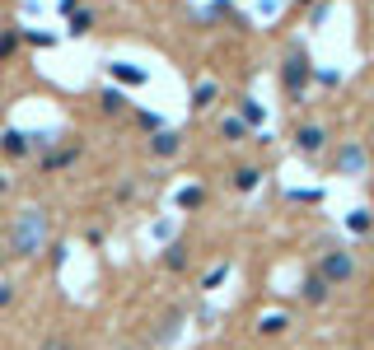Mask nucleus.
<instances>
[{
    "mask_svg": "<svg viewBox=\"0 0 374 350\" xmlns=\"http://www.w3.org/2000/svg\"><path fill=\"white\" fill-rule=\"evenodd\" d=\"M313 84H323V89H337V84H342V75H337V70H313Z\"/></svg>",
    "mask_w": 374,
    "mask_h": 350,
    "instance_id": "393cba45",
    "label": "nucleus"
},
{
    "mask_svg": "<svg viewBox=\"0 0 374 350\" xmlns=\"http://www.w3.org/2000/svg\"><path fill=\"white\" fill-rule=\"evenodd\" d=\"M365 164H370V154H365V145H360V140H346L342 150H337V159H332L337 178H360V173H365Z\"/></svg>",
    "mask_w": 374,
    "mask_h": 350,
    "instance_id": "20e7f679",
    "label": "nucleus"
},
{
    "mask_svg": "<svg viewBox=\"0 0 374 350\" xmlns=\"http://www.w3.org/2000/svg\"><path fill=\"white\" fill-rule=\"evenodd\" d=\"M225 280H230V261H216V266H211V271L202 275V289H206V294H211V289H220V285H225Z\"/></svg>",
    "mask_w": 374,
    "mask_h": 350,
    "instance_id": "6ab92c4d",
    "label": "nucleus"
},
{
    "mask_svg": "<svg viewBox=\"0 0 374 350\" xmlns=\"http://www.w3.org/2000/svg\"><path fill=\"white\" fill-rule=\"evenodd\" d=\"M225 15H230V0H211L202 10V19H225Z\"/></svg>",
    "mask_w": 374,
    "mask_h": 350,
    "instance_id": "a878e982",
    "label": "nucleus"
},
{
    "mask_svg": "<svg viewBox=\"0 0 374 350\" xmlns=\"http://www.w3.org/2000/svg\"><path fill=\"white\" fill-rule=\"evenodd\" d=\"M327 140H332V136H327V126L309 122V126H299V131H295V150L304 154V159H318V154L327 150Z\"/></svg>",
    "mask_w": 374,
    "mask_h": 350,
    "instance_id": "39448f33",
    "label": "nucleus"
},
{
    "mask_svg": "<svg viewBox=\"0 0 374 350\" xmlns=\"http://www.w3.org/2000/svg\"><path fill=\"white\" fill-rule=\"evenodd\" d=\"M75 159H80V145H66V150H61V145H52V150L43 154V168H47V173H57V168H70Z\"/></svg>",
    "mask_w": 374,
    "mask_h": 350,
    "instance_id": "f8f14e48",
    "label": "nucleus"
},
{
    "mask_svg": "<svg viewBox=\"0 0 374 350\" xmlns=\"http://www.w3.org/2000/svg\"><path fill=\"white\" fill-rule=\"evenodd\" d=\"M220 140H230V145H239V140H248V126L239 122V117H220Z\"/></svg>",
    "mask_w": 374,
    "mask_h": 350,
    "instance_id": "dca6fc26",
    "label": "nucleus"
},
{
    "mask_svg": "<svg viewBox=\"0 0 374 350\" xmlns=\"http://www.w3.org/2000/svg\"><path fill=\"white\" fill-rule=\"evenodd\" d=\"M103 238H108V234H103V229H84V243H94V248H103Z\"/></svg>",
    "mask_w": 374,
    "mask_h": 350,
    "instance_id": "c85d7f7f",
    "label": "nucleus"
},
{
    "mask_svg": "<svg viewBox=\"0 0 374 350\" xmlns=\"http://www.w3.org/2000/svg\"><path fill=\"white\" fill-rule=\"evenodd\" d=\"M318 275H323L327 285H351V280H356V252H346V248H323V252H318Z\"/></svg>",
    "mask_w": 374,
    "mask_h": 350,
    "instance_id": "7ed1b4c3",
    "label": "nucleus"
},
{
    "mask_svg": "<svg viewBox=\"0 0 374 350\" xmlns=\"http://www.w3.org/2000/svg\"><path fill=\"white\" fill-rule=\"evenodd\" d=\"M299 294H304V304H327V294H332V285H327L318 271L304 275V285H299Z\"/></svg>",
    "mask_w": 374,
    "mask_h": 350,
    "instance_id": "9b49d317",
    "label": "nucleus"
},
{
    "mask_svg": "<svg viewBox=\"0 0 374 350\" xmlns=\"http://www.w3.org/2000/svg\"><path fill=\"white\" fill-rule=\"evenodd\" d=\"M285 327H290V313H267V318L257 322V332L262 336H280Z\"/></svg>",
    "mask_w": 374,
    "mask_h": 350,
    "instance_id": "aec40b11",
    "label": "nucleus"
},
{
    "mask_svg": "<svg viewBox=\"0 0 374 350\" xmlns=\"http://www.w3.org/2000/svg\"><path fill=\"white\" fill-rule=\"evenodd\" d=\"M0 154H5V159H29L33 154V131L5 126V131H0Z\"/></svg>",
    "mask_w": 374,
    "mask_h": 350,
    "instance_id": "0eeeda50",
    "label": "nucleus"
},
{
    "mask_svg": "<svg viewBox=\"0 0 374 350\" xmlns=\"http://www.w3.org/2000/svg\"><path fill=\"white\" fill-rule=\"evenodd\" d=\"M299 5H313V0H299Z\"/></svg>",
    "mask_w": 374,
    "mask_h": 350,
    "instance_id": "473e14b6",
    "label": "nucleus"
},
{
    "mask_svg": "<svg viewBox=\"0 0 374 350\" xmlns=\"http://www.w3.org/2000/svg\"><path fill=\"white\" fill-rule=\"evenodd\" d=\"M75 10H80V0H57V15H61V19H70Z\"/></svg>",
    "mask_w": 374,
    "mask_h": 350,
    "instance_id": "cd10ccee",
    "label": "nucleus"
},
{
    "mask_svg": "<svg viewBox=\"0 0 374 350\" xmlns=\"http://www.w3.org/2000/svg\"><path fill=\"white\" fill-rule=\"evenodd\" d=\"M89 29H94V10H75V15L66 19V33H70V38H84Z\"/></svg>",
    "mask_w": 374,
    "mask_h": 350,
    "instance_id": "f3484780",
    "label": "nucleus"
},
{
    "mask_svg": "<svg viewBox=\"0 0 374 350\" xmlns=\"http://www.w3.org/2000/svg\"><path fill=\"white\" fill-rule=\"evenodd\" d=\"M234 117L248 126V131H257V136H262V126H267V107L257 103V98H248V93H244V98H239V112H234Z\"/></svg>",
    "mask_w": 374,
    "mask_h": 350,
    "instance_id": "1a4fd4ad",
    "label": "nucleus"
},
{
    "mask_svg": "<svg viewBox=\"0 0 374 350\" xmlns=\"http://www.w3.org/2000/svg\"><path fill=\"white\" fill-rule=\"evenodd\" d=\"M19 38L33 47H52V43H61V33H43V29H19Z\"/></svg>",
    "mask_w": 374,
    "mask_h": 350,
    "instance_id": "4be33fe9",
    "label": "nucleus"
},
{
    "mask_svg": "<svg viewBox=\"0 0 374 350\" xmlns=\"http://www.w3.org/2000/svg\"><path fill=\"white\" fill-rule=\"evenodd\" d=\"M257 187H262V168H253V164L234 168V192H257Z\"/></svg>",
    "mask_w": 374,
    "mask_h": 350,
    "instance_id": "4468645a",
    "label": "nucleus"
},
{
    "mask_svg": "<svg viewBox=\"0 0 374 350\" xmlns=\"http://www.w3.org/2000/svg\"><path fill=\"white\" fill-rule=\"evenodd\" d=\"M202 201H206L202 187H183V192H173V206H178V211H197Z\"/></svg>",
    "mask_w": 374,
    "mask_h": 350,
    "instance_id": "a211bd4d",
    "label": "nucleus"
},
{
    "mask_svg": "<svg viewBox=\"0 0 374 350\" xmlns=\"http://www.w3.org/2000/svg\"><path fill=\"white\" fill-rule=\"evenodd\" d=\"M342 225L351 229V234H370V229H374V211H370V206H356V211H346Z\"/></svg>",
    "mask_w": 374,
    "mask_h": 350,
    "instance_id": "2eb2a0df",
    "label": "nucleus"
},
{
    "mask_svg": "<svg viewBox=\"0 0 374 350\" xmlns=\"http://www.w3.org/2000/svg\"><path fill=\"white\" fill-rule=\"evenodd\" d=\"M47 211H38V206H29L24 215H15V225H10V257L19 261H33L38 252L47 248Z\"/></svg>",
    "mask_w": 374,
    "mask_h": 350,
    "instance_id": "f257e3e1",
    "label": "nucleus"
},
{
    "mask_svg": "<svg viewBox=\"0 0 374 350\" xmlns=\"http://www.w3.org/2000/svg\"><path fill=\"white\" fill-rule=\"evenodd\" d=\"M98 112H103V117H117V112H126V93L117 89V84L98 89Z\"/></svg>",
    "mask_w": 374,
    "mask_h": 350,
    "instance_id": "ddd939ff",
    "label": "nucleus"
},
{
    "mask_svg": "<svg viewBox=\"0 0 374 350\" xmlns=\"http://www.w3.org/2000/svg\"><path fill=\"white\" fill-rule=\"evenodd\" d=\"M43 350H70V346H66V341H57V336H52V341H43Z\"/></svg>",
    "mask_w": 374,
    "mask_h": 350,
    "instance_id": "7c9ffc66",
    "label": "nucleus"
},
{
    "mask_svg": "<svg viewBox=\"0 0 374 350\" xmlns=\"http://www.w3.org/2000/svg\"><path fill=\"white\" fill-rule=\"evenodd\" d=\"M10 299H15V285H0V308L10 304Z\"/></svg>",
    "mask_w": 374,
    "mask_h": 350,
    "instance_id": "c756f323",
    "label": "nucleus"
},
{
    "mask_svg": "<svg viewBox=\"0 0 374 350\" xmlns=\"http://www.w3.org/2000/svg\"><path fill=\"white\" fill-rule=\"evenodd\" d=\"M220 103V84L216 79H197V89H192V112H211Z\"/></svg>",
    "mask_w": 374,
    "mask_h": 350,
    "instance_id": "9d476101",
    "label": "nucleus"
},
{
    "mask_svg": "<svg viewBox=\"0 0 374 350\" xmlns=\"http://www.w3.org/2000/svg\"><path fill=\"white\" fill-rule=\"evenodd\" d=\"M183 145H187V136L178 131V126H164V131H155V136H150V154H155V159H178V154H183Z\"/></svg>",
    "mask_w": 374,
    "mask_h": 350,
    "instance_id": "423d86ee",
    "label": "nucleus"
},
{
    "mask_svg": "<svg viewBox=\"0 0 374 350\" xmlns=\"http://www.w3.org/2000/svg\"><path fill=\"white\" fill-rule=\"evenodd\" d=\"M108 79L117 89H140V84L150 79V70H140V66H131V61H108Z\"/></svg>",
    "mask_w": 374,
    "mask_h": 350,
    "instance_id": "6e6552de",
    "label": "nucleus"
},
{
    "mask_svg": "<svg viewBox=\"0 0 374 350\" xmlns=\"http://www.w3.org/2000/svg\"><path fill=\"white\" fill-rule=\"evenodd\" d=\"M309 84H313V66L304 56V43L295 38V43H285V56H280V89L290 103H299L309 93Z\"/></svg>",
    "mask_w": 374,
    "mask_h": 350,
    "instance_id": "f03ea898",
    "label": "nucleus"
},
{
    "mask_svg": "<svg viewBox=\"0 0 374 350\" xmlns=\"http://www.w3.org/2000/svg\"><path fill=\"white\" fill-rule=\"evenodd\" d=\"M164 266H169V271H187V243H169L164 248Z\"/></svg>",
    "mask_w": 374,
    "mask_h": 350,
    "instance_id": "412c9836",
    "label": "nucleus"
},
{
    "mask_svg": "<svg viewBox=\"0 0 374 350\" xmlns=\"http://www.w3.org/2000/svg\"><path fill=\"white\" fill-rule=\"evenodd\" d=\"M136 122L145 126L150 136H155V131H164V117H159V112H136Z\"/></svg>",
    "mask_w": 374,
    "mask_h": 350,
    "instance_id": "b1692460",
    "label": "nucleus"
},
{
    "mask_svg": "<svg viewBox=\"0 0 374 350\" xmlns=\"http://www.w3.org/2000/svg\"><path fill=\"white\" fill-rule=\"evenodd\" d=\"M0 261H5V257H0Z\"/></svg>",
    "mask_w": 374,
    "mask_h": 350,
    "instance_id": "72a5a7b5",
    "label": "nucleus"
},
{
    "mask_svg": "<svg viewBox=\"0 0 374 350\" xmlns=\"http://www.w3.org/2000/svg\"><path fill=\"white\" fill-rule=\"evenodd\" d=\"M19 43H24V38H19V29H10V33H5V38H0V61H10Z\"/></svg>",
    "mask_w": 374,
    "mask_h": 350,
    "instance_id": "5701e85b",
    "label": "nucleus"
},
{
    "mask_svg": "<svg viewBox=\"0 0 374 350\" xmlns=\"http://www.w3.org/2000/svg\"><path fill=\"white\" fill-rule=\"evenodd\" d=\"M327 10H332L327 0H313V10H309V29H318V24H323V19H327Z\"/></svg>",
    "mask_w": 374,
    "mask_h": 350,
    "instance_id": "bb28decb",
    "label": "nucleus"
},
{
    "mask_svg": "<svg viewBox=\"0 0 374 350\" xmlns=\"http://www.w3.org/2000/svg\"><path fill=\"white\" fill-rule=\"evenodd\" d=\"M5 192H10V178H5V173H0V197H5Z\"/></svg>",
    "mask_w": 374,
    "mask_h": 350,
    "instance_id": "2f4dec72",
    "label": "nucleus"
}]
</instances>
